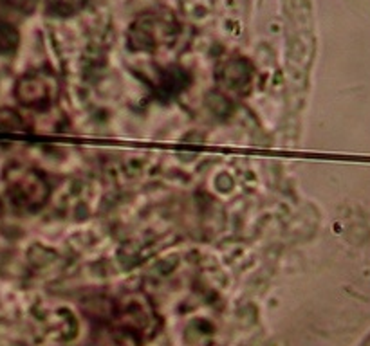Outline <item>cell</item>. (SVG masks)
I'll use <instances>...</instances> for the list:
<instances>
[{
    "label": "cell",
    "instance_id": "obj_1",
    "mask_svg": "<svg viewBox=\"0 0 370 346\" xmlns=\"http://www.w3.org/2000/svg\"><path fill=\"white\" fill-rule=\"evenodd\" d=\"M18 44V35L9 24L0 20V52H11Z\"/></svg>",
    "mask_w": 370,
    "mask_h": 346
},
{
    "label": "cell",
    "instance_id": "obj_2",
    "mask_svg": "<svg viewBox=\"0 0 370 346\" xmlns=\"http://www.w3.org/2000/svg\"><path fill=\"white\" fill-rule=\"evenodd\" d=\"M85 0H49V9L56 15H72L83 6Z\"/></svg>",
    "mask_w": 370,
    "mask_h": 346
},
{
    "label": "cell",
    "instance_id": "obj_3",
    "mask_svg": "<svg viewBox=\"0 0 370 346\" xmlns=\"http://www.w3.org/2000/svg\"><path fill=\"white\" fill-rule=\"evenodd\" d=\"M9 4L20 9H29L31 6H35V0H8Z\"/></svg>",
    "mask_w": 370,
    "mask_h": 346
}]
</instances>
